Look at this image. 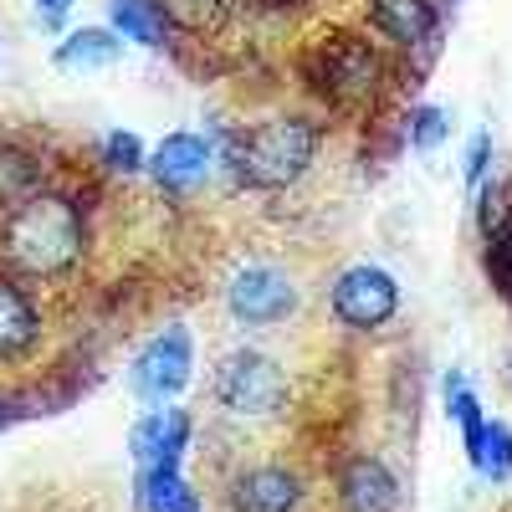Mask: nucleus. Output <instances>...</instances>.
Wrapping results in <instances>:
<instances>
[{"instance_id":"obj_2","label":"nucleus","mask_w":512,"mask_h":512,"mask_svg":"<svg viewBox=\"0 0 512 512\" xmlns=\"http://www.w3.org/2000/svg\"><path fill=\"white\" fill-rule=\"evenodd\" d=\"M318 154V134L303 118H267L231 139V164L236 175L256 190H282L292 180H303V169Z\"/></svg>"},{"instance_id":"obj_5","label":"nucleus","mask_w":512,"mask_h":512,"mask_svg":"<svg viewBox=\"0 0 512 512\" xmlns=\"http://www.w3.org/2000/svg\"><path fill=\"white\" fill-rule=\"evenodd\" d=\"M292 308H297V287L277 267L256 262V267L236 272V282H231V313L246 328H272V323L292 318Z\"/></svg>"},{"instance_id":"obj_7","label":"nucleus","mask_w":512,"mask_h":512,"mask_svg":"<svg viewBox=\"0 0 512 512\" xmlns=\"http://www.w3.org/2000/svg\"><path fill=\"white\" fill-rule=\"evenodd\" d=\"M297 502H303V482L287 466H246L231 482L236 512H297Z\"/></svg>"},{"instance_id":"obj_11","label":"nucleus","mask_w":512,"mask_h":512,"mask_svg":"<svg viewBox=\"0 0 512 512\" xmlns=\"http://www.w3.org/2000/svg\"><path fill=\"white\" fill-rule=\"evenodd\" d=\"M149 169H154V180H159V185L185 190V185L205 180V169H210V144H205L200 134H169V139L154 149Z\"/></svg>"},{"instance_id":"obj_24","label":"nucleus","mask_w":512,"mask_h":512,"mask_svg":"<svg viewBox=\"0 0 512 512\" xmlns=\"http://www.w3.org/2000/svg\"><path fill=\"white\" fill-rule=\"evenodd\" d=\"M0 420H6V405H0Z\"/></svg>"},{"instance_id":"obj_16","label":"nucleus","mask_w":512,"mask_h":512,"mask_svg":"<svg viewBox=\"0 0 512 512\" xmlns=\"http://www.w3.org/2000/svg\"><path fill=\"white\" fill-rule=\"evenodd\" d=\"M139 497H144L149 512H200L195 492H190L185 477H180V466H154V472H144Z\"/></svg>"},{"instance_id":"obj_18","label":"nucleus","mask_w":512,"mask_h":512,"mask_svg":"<svg viewBox=\"0 0 512 512\" xmlns=\"http://www.w3.org/2000/svg\"><path fill=\"white\" fill-rule=\"evenodd\" d=\"M472 461L482 466L492 482H502V477L512 472V431H507L502 420L482 425V436H477V446H472Z\"/></svg>"},{"instance_id":"obj_23","label":"nucleus","mask_w":512,"mask_h":512,"mask_svg":"<svg viewBox=\"0 0 512 512\" xmlns=\"http://www.w3.org/2000/svg\"><path fill=\"white\" fill-rule=\"evenodd\" d=\"M67 11H72V0H36V16H41V26H57Z\"/></svg>"},{"instance_id":"obj_22","label":"nucleus","mask_w":512,"mask_h":512,"mask_svg":"<svg viewBox=\"0 0 512 512\" xmlns=\"http://www.w3.org/2000/svg\"><path fill=\"white\" fill-rule=\"evenodd\" d=\"M487 154H492V139H487V134H477V139H472V149H466V180H472V185L482 180Z\"/></svg>"},{"instance_id":"obj_6","label":"nucleus","mask_w":512,"mask_h":512,"mask_svg":"<svg viewBox=\"0 0 512 512\" xmlns=\"http://www.w3.org/2000/svg\"><path fill=\"white\" fill-rule=\"evenodd\" d=\"M185 379H190V333L185 328H169V333H159L154 344L139 354L134 390L144 400H169L175 390H185Z\"/></svg>"},{"instance_id":"obj_20","label":"nucleus","mask_w":512,"mask_h":512,"mask_svg":"<svg viewBox=\"0 0 512 512\" xmlns=\"http://www.w3.org/2000/svg\"><path fill=\"white\" fill-rule=\"evenodd\" d=\"M103 164L118 169V175H134V169L144 164V144L134 134H108L103 139Z\"/></svg>"},{"instance_id":"obj_15","label":"nucleus","mask_w":512,"mask_h":512,"mask_svg":"<svg viewBox=\"0 0 512 512\" xmlns=\"http://www.w3.org/2000/svg\"><path fill=\"white\" fill-rule=\"evenodd\" d=\"M113 31L123 41H139V47H164V16L154 0H108Z\"/></svg>"},{"instance_id":"obj_13","label":"nucleus","mask_w":512,"mask_h":512,"mask_svg":"<svg viewBox=\"0 0 512 512\" xmlns=\"http://www.w3.org/2000/svg\"><path fill=\"white\" fill-rule=\"evenodd\" d=\"M374 26L405 41V47H415V41L436 31V6L431 0H374Z\"/></svg>"},{"instance_id":"obj_19","label":"nucleus","mask_w":512,"mask_h":512,"mask_svg":"<svg viewBox=\"0 0 512 512\" xmlns=\"http://www.w3.org/2000/svg\"><path fill=\"white\" fill-rule=\"evenodd\" d=\"M487 241H492V251H487V272H492L497 292L512 297V221H507L502 231H492Z\"/></svg>"},{"instance_id":"obj_4","label":"nucleus","mask_w":512,"mask_h":512,"mask_svg":"<svg viewBox=\"0 0 512 512\" xmlns=\"http://www.w3.org/2000/svg\"><path fill=\"white\" fill-rule=\"evenodd\" d=\"M395 308H400V287L379 267H349L333 282V313L349 328H379L395 318Z\"/></svg>"},{"instance_id":"obj_14","label":"nucleus","mask_w":512,"mask_h":512,"mask_svg":"<svg viewBox=\"0 0 512 512\" xmlns=\"http://www.w3.org/2000/svg\"><path fill=\"white\" fill-rule=\"evenodd\" d=\"M118 52H123V41H118L113 31H103V26H82V31H72L62 47H57V67H67V72L113 67Z\"/></svg>"},{"instance_id":"obj_1","label":"nucleus","mask_w":512,"mask_h":512,"mask_svg":"<svg viewBox=\"0 0 512 512\" xmlns=\"http://www.w3.org/2000/svg\"><path fill=\"white\" fill-rule=\"evenodd\" d=\"M82 256V216L62 195H31L6 210L0 221V262L31 272V277H57Z\"/></svg>"},{"instance_id":"obj_3","label":"nucleus","mask_w":512,"mask_h":512,"mask_svg":"<svg viewBox=\"0 0 512 512\" xmlns=\"http://www.w3.org/2000/svg\"><path fill=\"white\" fill-rule=\"evenodd\" d=\"M216 400L231 410V415H277L282 410V400H287V379H282V369L267 359V354H251V349H241V354H231L226 364H221V374H216Z\"/></svg>"},{"instance_id":"obj_8","label":"nucleus","mask_w":512,"mask_h":512,"mask_svg":"<svg viewBox=\"0 0 512 512\" xmlns=\"http://www.w3.org/2000/svg\"><path fill=\"white\" fill-rule=\"evenodd\" d=\"M374 82H379V57L364 47V41H354V36L328 41V52H323V88L333 98H369Z\"/></svg>"},{"instance_id":"obj_9","label":"nucleus","mask_w":512,"mask_h":512,"mask_svg":"<svg viewBox=\"0 0 512 512\" xmlns=\"http://www.w3.org/2000/svg\"><path fill=\"white\" fill-rule=\"evenodd\" d=\"M338 497L349 512H400V482L379 456H354L338 477Z\"/></svg>"},{"instance_id":"obj_12","label":"nucleus","mask_w":512,"mask_h":512,"mask_svg":"<svg viewBox=\"0 0 512 512\" xmlns=\"http://www.w3.org/2000/svg\"><path fill=\"white\" fill-rule=\"evenodd\" d=\"M36 308H31V297L11 282H0V359H16L36 344Z\"/></svg>"},{"instance_id":"obj_21","label":"nucleus","mask_w":512,"mask_h":512,"mask_svg":"<svg viewBox=\"0 0 512 512\" xmlns=\"http://www.w3.org/2000/svg\"><path fill=\"white\" fill-rule=\"evenodd\" d=\"M446 139V113L441 108H420L415 123H410V144L415 149H436Z\"/></svg>"},{"instance_id":"obj_17","label":"nucleus","mask_w":512,"mask_h":512,"mask_svg":"<svg viewBox=\"0 0 512 512\" xmlns=\"http://www.w3.org/2000/svg\"><path fill=\"white\" fill-rule=\"evenodd\" d=\"M164 21H175L180 31H216L226 16V0H154Z\"/></svg>"},{"instance_id":"obj_10","label":"nucleus","mask_w":512,"mask_h":512,"mask_svg":"<svg viewBox=\"0 0 512 512\" xmlns=\"http://www.w3.org/2000/svg\"><path fill=\"white\" fill-rule=\"evenodd\" d=\"M185 436H190L185 410H159V415L134 425V456L144 461V472H154V466H180Z\"/></svg>"}]
</instances>
